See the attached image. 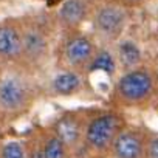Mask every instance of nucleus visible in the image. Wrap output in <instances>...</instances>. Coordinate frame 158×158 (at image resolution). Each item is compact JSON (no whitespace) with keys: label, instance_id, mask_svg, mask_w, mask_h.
<instances>
[{"label":"nucleus","instance_id":"1","mask_svg":"<svg viewBox=\"0 0 158 158\" xmlns=\"http://www.w3.org/2000/svg\"><path fill=\"white\" fill-rule=\"evenodd\" d=\"M118 95L127 102H143L149 99L156 90V76L144 68L130 70L116 85Z\"/></svg>","mask_w":158,"mask_h":158},{"label":"nucleus","instance_id":"2","mask_svg":"<svg viewBox=\"0 0 158 158\" xmlns=\"http://www.w3.org/2000/svg\"><path fill=\"white\" fill-rule=\"evenodd\" d=\"M116 130H118V118L112 113H104L90 121L85 138L89 144L93 146L95 149H104L115 139Z\"/></svg>","mask_w":158,"mask_h":158},{"label":"nucleus","instance_id":"3","mask_svg":"<svg viewBox=\"0 0 158 158\" xmlns=\"http://www.w3.org/2000/svg\"><path fill=\"white\" fill-rule=\"evenodd\" d=\"M28 99V90L17 77H5L0 82V106L6 110H20Z\"/></svg>","mask_w":158,"mask_h":158},{"label":"nucleus","instance_id":"4","mask_svg":"<svg viewBox=\"0 0 158 158\" xmlns=\"http://www.w3.org/2000/svg\"><path fill=\"white\" fill-rule=\"evenodd\" d=\"M96 25L102 34L109 37H116L121 34L126 25V14L116 6H104L96 14Z\"/></svg>","mask_w":158,"mask_h":158},{"label":"nucleus","instance_id":"5","mask_svg":"<svg viewBox=\"0 0 158 158\" xmlns=\"http://www.w3.org/2000/svg\"><path fill=\"white\" fill-rule=\"evenodd\" d=\"M115 155L118 158H141L144 153V141L135 132H121L113 141Z\"/></svg>","mask_w":158,"mask_h":158},{"label":"nucleus","instance_id":"6","mask_svg":"<svg viewBox=\"0 0 158 158\" xmlns=\"http://www.w3.org/2000/svg\"><path fill=\"white\" fill-rule=\"evenodd\" d=\"M65 56L71 65H84L93 56V45L87 37H73L65 45Z\"/></svg>","mask_w":158,"mask_h":158},{"label":"nucleus","instance_id":"7","mask_svg":"<svg viewBox=\"0 0 158 158\" xmlns=\"http://www.w3.org/2000/svg\"><path fill=\"white\" fill-rule=\"evenodd\" d=\"M22 51V37L16 28L3 25L0 27V56L14 57Z\"/></svg>","mask_w":158,"mask_h":158},{"label":"nucleus","instance_id":"8","mask_svg":"<svg viewBox=\"0 0 158 158\" xmlns=\"http://www.w3.org/2000/svg\"><path fill=\"white\" fill-rule=\"evenodd\" d=\"M54 130H56V136L65 146L76 144L79 141V136H81V126L74 118H70V116L60 118L56 123Z\"/></svg>","mask_w":158,"mask_h":158},{"label":"nucleus","instance_id":"9","mask_svg":"<svg viewBox=\"0 0 158 158\" xmlns=\"http://www.w3.org/2000/svg\"><path fill=\"white\" fill-rule=\"evenodd\" d=\"M45 48H47V42H45L44 34L39 30L31 28L23 34V37H22V51L28 57H31V59L40 57L45 53Z\"/></svg>","mask_w":158,"mask_h":158},{"label":"nucleus","instance_id":"10","mask_svg":"<svg viewBox=\"0 0 158 158\" xmlns=\"http://www.w3.org/2000/svg\"><path fill=\"white\" fill-rule=\"evenodd\" d=\"M84 14H85V5L82 0H67L62 3L59 11L60 20L68 27H76L84 19Z\"/></svg>","mask_w":158,"mask_h":158},{"label":"nucleus","instance_id":"11","mask_svg":"<svg viewBox=\"0 0 158 158\" xmlns=\"http://www.w3.org/2000/svg\"><path fill=\"white\" fill-rule=\"evenodd\" d=\"M79 85H81L79 76L74 74V73H70V71L57 74L53 81V89L59 95H71L79 89Z\"/></svg>","mask_w":158,"mask_h":158},{"label":"nucleus","instance_id":"12","mask_svg":"<svg viewBox=\"0 0 158 158\" xmlns=\"http://www.w3.org/2000/svg\"><path fill=\"white\" fill-rule=\"evenodd\" d=\"M118 53H119L121 62H123L126 67H135V65L139 64V60H141V51H139V48H138L132 40H124V42L119 45Z\"/></svg>","mask_w":158,"mask_h":158},{"label":"nucleus","instance_id":"13","mask_svg":"<svg viewBox=\"0 0 158 158\" xmlns=\"http://www.w3.org/2000/svg\"><path fill=\"white\" fill-rule=\"evenodd\" d=\"M90 70H92V71L99 70V71H106L107 74H113V73H115V60H113L112 54L107 53V51L98 53V54L93 57V60H92Z\"/></svg>","mask_w":158,"mask_h":158},{"label":"nucleus","instance_id":"14","mask_svg":"<svg viewBox=\"0 0 158 158\" xmlns=\"http://www.w3.org/2000/svg\"><path fill=\"white\" fill-rule=\"evenodd\" d=\"M64 156H65V144L57 136L48 138L44 147V158H64Z\"/></svg>","mask_w":158,"mask_h":158},{"label":"nucleus","instance_id":"15","mask_svg":"<svg viewBox=\"0 0 158 158\" xmlns=\"http://www.w3.org/2000/svg\"><path fill=\"white\" fill-rule=\"evenodd\" d=\"M2 158H25V153L19 143H8L2 149Z\"/></svg>","mask_w":158,"mask_h":158},{"label":"nucleus","instance_id":"16","mask_svg":"<svg viewBox=\"0 0 158 158\" xmlns=\"http://www.w3.org/2000/svg\"><path fill=\"white\" fill-rule=\"evenodd\" d=\"M147 158H158V136H152L146 147Z\"/></svg>","mask_w":158,"mask_h":158},{"label":"nucleus","instance_id":"17","mask_svg":"<svg viewBox=\"0 0 158 158\" xmlns=\"http://www.w3.org/2000/svg\"><path fill=\"white\" fill-rule=\"evenodd\" d=\"M62 0H47V3H48V6H54V5H57V3H60Z\"/></svg>","mask_w":158,"mask_h":158},{"label":"nucleus","instance_id":"18","mask_svg":"<svg viewBox=\"0 0 158 158\" xmlns=\"http://www.w3.org/2000/svg\"><path fill=\"white\" fill-rule=\"evenodd\" d=\"M130 2H136V3H139V2H144V0H130Z\"/></svg>","mask_w":158,"mask_h":158}]
</instances>
